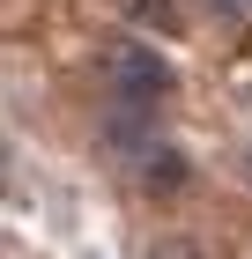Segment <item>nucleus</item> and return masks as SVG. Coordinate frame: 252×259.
<instances>
[{
	"mask_svg": "<svg viewBox=\"0 0 252 259\" xmlns=\"http://www.w3.org/2000/svg\"><path fill=\"white\" fill-rule=\"evenodd\" d=\"M104 89L141 111V104L171 97V60H163L156 45H112V52H104Z\"/></svg>",
	"mask_w": 252,
	"mask_h": 259,
	"instance_id": "nucleus-1",
	"label": "nucleus"
},
{
	"mask_svg": "<svg viewBox=\"0 0 252 259\" xmlns=\"http://www.w3.org/2000/svg\"><path fill=\"white\" fill-rule=\"evenodd\" d=\"M104 141H112V148H141V141H149V126H141L134 104H119V119L104 126ZM141 156H149V148H141Z\"/></svg>",
	"mask_w": 252,
	"mask_h": 259,
	"instance_id": "nucleus-3",
	"label": "nucleus"
},
{
	"mask_svg": "<svg viewBox=\"0 0 252 259\" xmlns=\"http://www.w3.org/2000/svg\"><path fill=\"white\" fill-rule=\"evenodd\" d=\"M215 22H252V0H200Z\"/></svg>",
	"mask_w": 252,
	"mask_h": 259,
	"instance_id": "nucleus-6",
	"label": "nucleus"
},
{
	"mask_svg": "<svg viewBox=\"0 0 252 259\" xmlns=\"http://www.w3.org/2000/svg\"><path fill=\"white\" fill-rule=\"evenodd\" d=\"M149 259H200V244H193V237H156Z\"/></svg>",
	"mask_w": 252,
	"mask_h": 259,
	"instance_id": "nucleus-5",
	"label": "nucleus"
},
{
	"mask_svg": "<svg viewBox=\"0 0 252 259\" xmlns=\"http://www.w3.org/2000/svg\"><path fill=\"white\" fill-rule=\"evenodd\" d=\"M134 15L156 22V30H178V8H171V0H134Z\"/></svg>",
	"mask_w": 252,
	"mask_h": 259,
	"instance_id": "nucleus-4",
	"label": "nucleus"
},
{
	"mask_svg": "<svg viewBox=\"0 0 252 259\" xmlns=\"http://www.w3.org/2000/svg\"><path fill=\"white\" fill-rule=\"evenodd\" d=\"M245 178H252V141H245Z\"/></svg>",
	"mask_w": 252,
	"mask_h": 259,
	"instance_id": "nucleus-7",
	"label": "nucleus"
},
{
	"mask_svg": "<svg viewBox=\"0 0 252 259\" xmlns=\"http://www.w3.org/2000/svg\"><path fill=\"white\" fill-rule=\"evenodd\" d=\"M186 178H193V163L178 156V148H149V156H141V185H149V193H178Z\"/></svg>",
	"mask_w": 252,
	"mask_h": 259,
	"instance_id": "nucleus-2",
	"label": "nucleus"
}]
</instances>
